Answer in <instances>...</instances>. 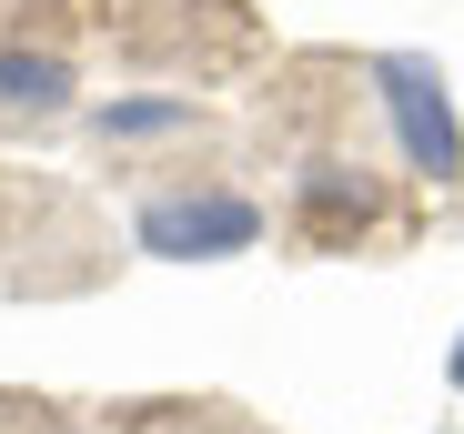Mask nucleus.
Returning <instances> with one entry per match:
<instances>
[{"instance_id":"nucleus-5","label":"nucleus","mask_w":464,"mask_h":434,"mask_svg":"<svg viewBox=\"0 0 464 434\" xmlns=\"http://www.w3.org/2000/svg\"><path fill=\"white\" fill-rule=\"evenodd\" d=\"M444 374H454V394H464V333H454V353H444Z\"/></svg>"},{"instance_id":"nucleus-3","label":"nucleus","mask_w":464,"mask_h":434,"mask_svg":"<svg viewBox=\"0 0 464 434\" xmlns=\"http://www.w3.org/2000/svg\"><path fill=\"white\" fill-rule=\"evenodd\" d=\"M71 101V61L31 51V41H0V111H61Z\"/></svg>"},{"instance_id":"nucleus-4","label":"nucleus","mask_w":464,"mask_h":434,"mask_svg":"<svg viewBox=\"0 0 464 434\" xmlns=\"http://www.w3.org/2000/svg\"><path fill=\"white\" fill-rule=\"evenodd\" d=\"M92 131H102V141H172V131H192V101H182V92L102 101V111H92Z\"/></svg>"},{"instance_id":"nucleus-1","label":"nucleus","mask_w":464,"mask_h":434,"mask_svg":"<svg viewBox=\"0 0 464 434\" xmlns=\"http://www.w3.org/2000/svg\"><path fill=\"white\" fill-rule=\"evenodd\" d=\"M363 82H373V111H383V131H394L404 172L464 182V121H454V92H444V61L434 51H373Z\"/></svg>"},{"instance_id":"nucleus-2","label":"nucleus","mask_w":464,"mask_h":434,"mask_svg":"<svg viewBox=\"0 0 464 434\" xmlns=\"http://www.w3.org/2000/svg\"><path fill=\"white\" fill-rule=\"evenodd\" d=\"M131 243L151 263H232L263 243V202L253 192H222V182H192V192H151L131 212Z\"/></svg>"}]
</instances>
